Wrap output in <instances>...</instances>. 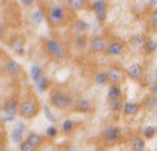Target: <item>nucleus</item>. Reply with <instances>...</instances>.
I'll use <instances>...</instances> for the list:
<instances>
[{
	"mask_svg": "<svg viewBox=\"0 0 157 151\" xmlns=\"http://www.w3.org/2000/svg\"><path fill=\"white\" fill-rule=\"evenodd\" d=\"M44 18H45L49 29L57 30L61 27H67L71 21L75 18V14L72 11H69L64 3H56V5L45 8Z\"/></svg>",
	"mask_w": 157,
	"mask_h": 151,
	"instance_id": "nucleus-1",
	"label": "nucleus"
},
{
	"mask_svg": "<svg viewBox=\"0 0 157 151\" xmlns=\"http://www.w3.org/2000/svg\"><path fill=\"white\" fill-rule=\"evenodd\" d=\"M40 112V102L33 91H29L23 99H20L18 105V117L23 120H33Z\"/></svg>",
	"mask_w": 157,
	"mask_h": 151,
	"instance_id": "nucleus-2",
	"label": "nucleus"
},
{
	"mask_svg": "<svg viewBox=\"0 0 157 151\" xmlns=\"http://www.w3.org/2000/svg\"><path fill=\"white\" fill-rule=\"evenodd\" d=\"M75 96L64 88H52L48 94V103L57 111H71Z\"/></svg>",
	"mask_w": 157,
	"mask_h": 151,
	"instance_id": "nucleus-3",
	"label": "nucleus"
},
{
	"mask_svg": "<svg viewBox=\"0 0 157 151\" xmlns=\"http://www.w3.org/2000/svg\"><path fill=\"white\" fill-rule=\"evenodd\" d=\"M127 51H129V47H127L126 41L118 39V37H108L103 56L111 58H117V57H123Z\"/></svg>",
	"mask_w": 157,
	"mask_h": 151,
	"instance_id": "nucleus-4",
	"label": "nucleus"
},
{
	"mask_svg": "<svg viewBox=\"0 0 157 151\" xmlns=\"http://www.w3.org/2000/svg\"><path fill=\"white\" fill-rule=\"evenodd\" d=\"M123 139V129L117 124H109L100 132V141L106 145H115Z\"/></svg>",
	"mask_w": 157,
	"mask_h": 151,
	"instance_id": "nucleus-5",
	"label": "nucleus"
},
{
	"mask_svg": "<svg viewBox=\"0 0 157 151\" xmlns=\"http://www.w3.org/2000/svg\"><path fill=\"white\" fill-rule=\"evenodd\" d=\"M109 6H111V5H109L108 0H90L88 11L93 12L97 21L100 24H103L106 20H108Z\"/></svg>",
	"mask_w": 157,
	"mask_h": 151,
	"instance_id": "nucleus-6",
	"label": "nucleus"
},
{
	"mask_svg": "<svg viewBox=\"0 0 157 151\" xmlns=\"http://www.w3.org/2000/svg\"><path fill=\"white\" fill-rule=\"evenodd\" d=\"M71 111L76 114H93L96 111V105L93 102V99H90L88 96H78L73 100Z\"/></svg>",
	"mask_w": 157,
	"mask_h": 151,
	"instance_id": "nucleus-7",
	"label": "nucleus"
},
{
	"mask_svg": "<svg viewBox=\"0 0 157 151\" xmlns=\"http://www.w3.org/2000/svg\"><path fill=\"white\" fill-rule=\"evenodd\" d=\"M18 105H20V97L17 94H12V96L6 97L5 100H2L0 109L9 120H12L18 115Z\"/></svg>",
	"mask_w": 157,
	"mask_h": 151,
	"instance_id": "nucleus-8",
	"label": "nucleus"
},
{
	"mask_svg": "<svg viewBox=\"0 0 157 151\" xmlns=\"http://www.w3.org/2000/svg\"><path fill=\"white\" fill-rule=\"evenodd\" d=\"M23 66L12 57H5V61H3V73L11 78V79H17L23 75Z\"/></svg>",
	"mask_w": 157,
	"mask_h": 151,
	"instance_id": "nucleus-9",
	"label": "nucleus"
},
{
	"mask_svg": "<svg viewBox=\"0 0 157 151\" xmlns=\"http://www.w3.org/2000/svg\"><path fill=\"white\" fill-rule=\"evenodd\" d=\"M106 42H108V37L103 35L99 36H93L88 39V52L91 56H103L105 52V48H106Z\"/></svg>",
	"mask_w": 157,
	"mask_h": 151,
	"instance_id": "nucleus-10",
	"label": "nucleus"
},
{
	"mask_svg": "<svg viewBox=\"0 0 157 151\" xmlns=\"http://www.w3.org/2000/svg\"><path fill=\"white\" fill-rule=\"evenodd\" d=\"M106 72V76H108V85L109 84H115V85H123L124 81H126V72L124 69H121L120 66L117 64H112L105 69Z\"/></svg>",
	"mask_w": 157,
	"mask_h": 151,
	"instance_id": "nucleus-11",
	"label": "nucleus"
},
{
	"mask_svg": "<svg viewBox=\"0 0 157 151\" xmlns=\"http://www.w3.org/2000/svg\"><path fill=\"white\" fill-rule=\"evenodd\" d=\"M60 45L61 41L57 39V37H45V39H42V51L49 60L56 56V52L59 51Z\"/></svg>",
	"mask_w": 157,
	"mask_h": 151,
	"instance_id": "nucleus-12",
	"label": "nucleus"
},
{
	"mask_svg": "<svg viewBox=\"0 0 157 151\" xmlns=\"http://www.w3.org/2000/svg\"><path fill=\"white\" fill-rule=\"evenodd\" d=\"M124 72H126L127 78H130L132 81H136V82H141L145 76V69L141 63H130L124 69Z\"/></svg>",
	"mask_w": 157,
	"mask_h": 151,
	"instance_id": "nucleus-13",
	"label": "nucleus"
},
{
	"mask_svg": "<svg viewBox=\"0 0 157 151\" xmlns=\"http://www.w3.org/2000/svg\"><path fill=\"white\" fill-rule=\"evenodd\" d=\"M67 27H69V32H71L73 36L87 35V33H88V29H90V25H88V23H87L85 20L76 18V17L71 21V24H69Z\"/></svg>",
	"mask_w": 157,
	"mask_h": 151,
	"instance_id": "nucleus-14",
	"label": "nucleus"
},
{
	"mask_svg": "<svg viewBox=\"0 0 157 151\" xmlns=\"http://www.w3.org/2000/svg\"><path fill=\"white\" fill-rule=\"evenodd\" d=\"M8 45L12 49L15 54L18 56H24L25 52V37L23 35H13L12 37H9Z\"/></svg>",
	"mask_w": 157,
	"mask_h": 151,
	"instance_id": "nucleus-15",
	"label": "nucleus"
},
{
	"mask_svg": "<svg viewBox=\"0 0 157 151\" xmlns=\"http://www.w3.org/2000/svg\"><path fill=\"white\" fill-rule=\"evenodd\" d=\"M64 5L67 6L69 11H72L75 15L79 14V12L88 11V6H90V0H66Z\"/></svg>",
	"mask_w": 157,
	"mask_h": 151,
	"instance_id": "nucleus-16",
	"label": "nucleus"
},
{
	"mask_svg": "<svg viewBox=\"0 0 157 151\" xmlns=\"http://www.w3.org/2000/svg\"><path fill=\"white\" fill-rule=\"evenodd\" d=\"M142 111V105L139 102H133V100H126L123 105V111L121 114L124 117H136Z\"/></svg>",
	"mask_w": 157,
	"mask_h": 151,
	"instance_id": "nucleus-17",
	"label": "nucleus"
},
{
	"mask_svg": "<svg viewBox=\"0 0 157 151\" xmlns=\"http://www.w3.org/2000/svg\"><path fill=\"white\" fill-rule=\"evenodd\" d=\"M29 144H32L36 150H40L44 145H45V142H47V138H45V135H42V133H37V132H29L27 135H25L24 138Z\"/></svg>",
	"mask_w": 157,
	"mask_h": 151,
	"instance_id": "nucleus-18",
	"label": "nucleus"
},
{
	"mask_svg": "<svg viewBox=\"0 0 157 151\" xmlns=\"http://www.w3.org/2000/svg\"><path fill=\"white\" fill-rule=\"evenodd\" d=\"M141 52H142L144 56H147V57L154 56V54L157 52V41L156 39H154V37H151V36H145Z\"/></svg>",
	"mask_w": 157,
	"mask_h": 151,
	"instance_id": "nucleus-19",
	"label": "nucleus"
},
{
	"mask_svg": "<svg viewBox=\"0 0 157 151\" xmlns=\"http://www.w3.org/2000/svg\"><path fill=\"white\" fill-rule=\"evenodd\" d=\"M124 99V93L121 85H115V84H109L108 85V100H120Z\"/></svg>",
	"mask_w": 157,
	"mask_h": 151,
	"instance_id": "nucleus-20",
	"label": "nucleus"
},
{
	"mask_svg": "<svg viewBox=\"0 0 157 151\" xmlns=\"http://www.w3.org/2000/svg\"><path fill=\"white\" fill-rule=\"evenodd\" d=\"M76 127H78V121H75L72 118H67V120H64L61 123L60 132L63 135H72L73 132L76 130Z\"/></svg>",
	"mask_w": 157,
	"mask_h": 151,
	"instance_id": "nucleus-21",
	"label": "nucleus"
},
{
	"mask_svg": "<svg viewBox=\"0 0 157 151\" xmlns=\"http://www.w3.org/2000/svg\"><path fill=\"white\" fill-rule=\"evenodd\" d=\"M147 148V139H144L141 135L133 136L130 141V151H145Z\"/></svg>",
	"mask_w": 157,
	"mask_h": 151,
	"instance_id": "nucleus-22",
	"label": "nucleus"
},
{
	"mask_svg": "<svg viewBox=\"0 0 157 151\" xmlns=\"http://www.w3.org/2000/svg\"><path fill=\"white\" fill-rule=\"evenodd\" d=\"M144 35H135L127 41V47L135 49V51H141L142 49V44H144Z\"/></svg>",
	"mask_w": 157,
	"mask_h": 151,
	"instance_id": "nucleus-23",
	"label": "nucleus"
},
{
	"mask_svg": "<svg viewBox=\"0 0 157 151\" xmlns=\"http://www.w3.org/2000/svg\"><path fill=\"white\" fill-rule=\"evenodd\" d=\"M141 136L147 141L156 138L157 136V126L156 124H147V126H144L142 132H141Z\"/></svg>",
	"mask_w": 157,
	"mask_h": 151,
	"instance_id": "nucleus-24",
	"label": "nucleus"
},
{
	"mask_svg": "<svg viewBox=\"0 0 157 151\" xmlns=\"http://www.w3.org/2000/svg\"><path fill=\"white\" fill-rule=\"evenodd\" d=\"M142 108L147 109V111H156L157 109V99L153 96V94H147L144 97V100H142Z\"/></svg>",
	"mask_w": 157,
	"mask_h": 151,
	"instance_id": "nucleus-25",
	"label": "nucleus"
},
{
	"mask_svg": "<svg viewBox=\"0 0 157 151\" xmlns=\"http://www.w3.org/2000/svg\"><path fill=\"white\" fill-rule=\"evenodd\" d=\"M93 81H94L96 85H100V87L108 85V76H106V72H105L103 69L96 70V72L93 73Z\"/></svg>",
	"mask_w": 157,
	"mask_h": 151,
	"instance_id": "nucleus-26",
	"label": "nucleus"
},
{
	"mask_svg": "<svg viewBox=\"0 0 157 151\" xmlns=\"http://www.w3.org/2000/svg\"><path fill=\"white\" fill-rule=\"evenodd\" d=\"M124 102H126L124 99H120V100H108L109 111H111V112H114V114H121Z\"/></svg>",
	"mask_w": 157,
	"mask_h": 151,
	"instance_id": "nucleus-27",
	"label": "nucleus"
},
{
	"mask_svg": "<svg viewBox=\"0 0 157 151\" xmlns=\"http://www.w3.org/2000/svg\"><path fill=\"white\" fill-rule=\"evenodd\" d=\"M30 76H32V79L36 82L39 81L40 78H44L45 76V72H44V69L40 68V66H37V64H35L32 69H30Z\"/></svg>",
	"mask_w": 157,
	"mask_h": 151,
	"instance_id": "nucleus-28",
	"label": "nucleus"
},
{
	"mask_svg": "<svg viewBox=\"0 0 157 151\" xmlns=\"http://www.w3.org/2000/svg\"><path fill=\"white\" fill-rule=\"evenodd\" d=\"M88 36L87 35H79V36H73V41H75V45L79 48V49H82V48H87L88 45Z\"/></svg>",
	"mask_w": 157,
	"mask_h": 151,
	"instance_id": "nucleus-29",
	"label": "nucleus"
},
{
	"mask_svg": "<svg viewBox=\"0 0 157 151\" xmlns=\"http://www.w3.org/2000/svg\"><path fill=\"white\" fill-rule=\"evenodd\" d=\"M25 138L24 135V130H23V127H15V130L12 132V139L15 141V142H21V141Z\"/></svg>",
	"mask_w": 157,
	"mask_h": 151,
	"instance_id": "nucleus-30",
	"label": "nucleus"
},
{
	"mask_svg": "<svg viewBox=\"0 0 157 151\" xmlns=\"http://www.w3.org/2000/svg\"><path fill=\"white\" fill-rule=\"evenodd\" d=\"M148 23H150V27L157 32V9H153L151 14H150V17H148Z\"/></svg>",
	"mask_w": 157,
	"mask_h": 151,
	"instance_id": "nucleus-31",
	"label": "nucleus"
},
{
	"mask_svg": "<svg viewBox=\"0 0 157 151\" xmlns=\"http://www.w3.org/2000/svg\"><path fill=\"white\" fill-rule=\"evenodd\" d=\"M57 135H59V129L56 127V126H49L47 129V132H45V138H48V139L57 138Z\"/></svg>",
	"mask_w": 157,
	"mask_h": 151,
	"instance_id": "nucleus-32",
	"label": "nucleus"
},
{
	"mask_svg": "<svg viewBox=\"0 0 157 151\" xmlns=\"http://www.w3.org/2000/svg\"><path fill=\"white\" fill-rule=\"evenodd\" d=\"M18 148H20V151H37L32 144H29L25 139H23L20 144H18Z\"/></svg>",
	"mask_w": 157,
	"mask_h": 151,
	"instance_id": "nucleus-33",
	"label": "nucleus"
},
{
	"mask_svg": "<svg viewBox=\"0 0 157 151\" xmlns=\"http://www.w3.org/2000/svg\"><path fill=\"white\" fill-rule=\"evenodd\" d=\"M8 36V25L0 21V41H5Z\"/></svg>",
	"mask_w": 157,
	"mask_h": 151,
	"instance_id": "nucleus-34",
	"label": "nucleus"
},
{
	"mask_svg": "<svg viewBox=\"0 0 157 151\" xmlns=\"http://www.w3.org/2000/svg\"><path fill=\"white\" fill-rule=\"evenodd\" d=\"M148 93L153 94V96L157 99V81H154V82H151V84H150V91H148Z\"/></svg>",
	"mask_w": 157,
	"mask_h": 151,
	"instance_id": "nucleus-35",
	"label": "nucleus"
},
{
	"mask_svg": "<svg viewBox=\"0 0 157 151\" xmlns=\"http://www.w3.org/2000/svg\"><path fill=\"white\" fill-rule=\"evenodd\" d=\"M33 3H35V0H21V5H23V6H25V8L33 6Z\"/></svg>",
	"mask_w": 157,
	"mask_h": 151,
	"instance_id": "nucleus-36",
	"label": "nucleus"
},
{
	"mask_svg": "<svg viewBox=\"0 0 157 151\" xmlns=\"http://www.w3.org/2000/svg\"><path fill=\"white\" fill-rule=\"evenodd\" d=\"M0 103H2V93H0Z\"/></svg>",
	"mask_w": 157,
	"mask_h": 151,
	"instance_id": "nucleus-37",
	"label": "nucleus"
},
{
	"mask_svg": "<svg viewBox=\"0 0 157 151\" xmlns=\"http://www.w3.org/2000/svg\"><path fill=\"white\" fill-rule=\"evenodd\" d=\"M0 56H2V51H0Z\"/></svg>",
	"mask_w": 157,
	"mask_h": 151,
	"instance_id": "nucleus-38",
	"label": "nucleus"
}]
</instances>
